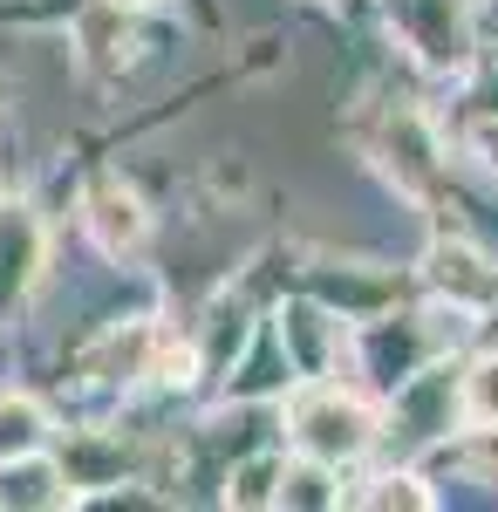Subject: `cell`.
Here are the masks:
<instances>
[{
	"label": "cell",
	"mask_w": 498,
	"mask_h": 512,
	"mask_svg": "<svg viewBox=\"0 0 498 512\" xmlns=\"http://www.w3.org/2000/svg\"><path fill=\"white\" fill-rule=\"evenodd\" d=\"M464 328V308L451 315H369L362 335H355V355H362V376H376L383 390L410 383L417 369H430L437 355L458 342Z\"/></svg>",
	"instance_id": "cell-1"
},
{
	"label": "cell",
	"mask_w": 498,
	"mask_h": 512,
	"mask_svg": "<svg viewBox=\"0 0 498 512\" xmlns=\"http://www.w3.org/2000/svg\"><path fill=\"white\" fill-rule=\"evenodd\" d=\"M287 431H294V444H301V458L348 465V458H362V451L376 444V410H369L362 396L314 383V390L294 396V410H287Z\"/></svg>",
	"instance_id": "cell-2"
},
{
	"label": "cell",
	"mask_w": 498,
	"mask_h": 512,
	"mask_svg": "<svg viewBox=\"0 0 498 512\" xmlns=\"http://www.w3.org/2000/svg\"><path fill=\"white\" fill-rule=\"evenodd\" d=\"M389 28L417 55L430 76H458L478 55V28H471V0H389Z\"/></svg>",
	"instance_id": "cell-3"
},
{
	"label": "cell",
	"mask_w": 498,
	"mask_h": 512,
	"mask_svg": "<svg viewBox=\"0 0 498 512\" xmlns=\"http://www.w3.org/2000/svg\"><path fill=\"white\" fill-rule=\"evenodd\" d=\"M423 280H430L437 301H451V308H464V315H478V308L498 301V267L471 246V239H437V246L423 253Z\"/></svg>",
	"instance_id": "cell-4"
},
{
	"label": "cell",
	"mask_w": 498,
	"mask_h": 512,
	"mask_svg": "<svg viewBox=\"0 0 498 512\" xmlns=\"http://www.w3.org/2000/svg\"><path fill=\"white\" fill-rule=\"evenodd\" d=\"M383 171L396 178V192H410V198H430L444 185V144H437V130H430L417 110H396V117H389Z\"/></svg>",
	"instance_id": "cell-5"
},
{
	"label": "cell",
	"mask_w": 498,
	"mask_h": 512,
	"mask_svg": "<svg viewBox=\"0 0 498 512\" xmlns=\"http://www.w3.org/2000/svg\"><path fill=\"white\" fill-rule=\"evenodd\" d=\"M82 219H89V239H96L110 260L137 253V246L151 239V212H144V198L130 192V185H116V178H103L96 192L82 198Z\"/></svg>",
	"instance_id": "cell-6"
},
{
	"label": "cell",
	"mask_w": 498,
	"mask_h": 512,
	"mask_svg": "<svg viewBox=\"0 0 498 512\" xmlns=\"http://www.w3.org/2000/svg\"><path fill=\"white\" fill-rule=\"evenodd\" d=\"M273 342L287 355V369L328 376V362L342 349V321H335V308H321V301H301V308H287V315L273 321Z\"/></svg>",
	"instance_id": "cell-7"
},
{
	"label": "cell",
	"mask_w": 498,
	"mask_h": 512,
	"mask_svg": "<svg viewBox=\"0 0 498 512\" xmlns=\"http://www.w3.org/2000/svg\"><path fill=\"white\" fill-rule=\"evenodd\" d=\"M0 506L14 512H55V506H76V485L55 458L41 451H21V458H0Z\"/></svg>",
	"instance_id": "cell-8"
},
{
	"label": "cell",
	"mask_w": 498,
	"mask_h": 512,
	"mask_svg": "<svg viewBox=\"0 0 498 512\" xmlns=\"http://www.w3.org/2000/svg\"><path fill=\"white\" fill-rule=\"evenodd\" d=\"M41 274V226L28 205H0V315L21 308V294Z\"/></svg>",
	"instance_id": "cell-9"
},
{
	"label": "cell",
	"mask_w": 498,
	"mask_h": 512,
	"mask_svg": "<svg viewBox=\"0 0 498 512\" xmlns=\"http://www.w3.org/2000/svg\"><path fill=\"white\" fill-rule=\"evenodd\" d=\"M151 349H157V335L144 321H130V328L103 335V349L89 355V376L96 383H137V376H151Z\"/></svg>",
	"instance_id": "cell-10"
},
{
	"label": "cell",
	"mask_w": 498,
	"mask_h": 512,
	"mask_svg": "<svg viewBox=\"0 0 498 512\" xmlns=\"http://www.w3.org/2000/svg\"><path fill=\"white\" fill-rule=\"evenodd\" d=\"M48 444V410L35 396H0V458H21Z\"/></svg>",
	"instance_id": "cell-11"
},
{
	"label": "cell",
	"mask_w": 498,
	"mask_h": 512,
	"mask_svg": "<svg viewBox=\"0 0 498 512\" xmlns=\"http://www.w3.org/2000/svg\"><path fill=\"white\" fill-rule=\"evenodd\" d=\"M273 506H342V485H335V465L321 458H301V465H280V499Z\"/></svg>",
	"instance_id": "cell-12"
},
{
	"label": "cell",
	"mask_w": 498,
	"mask_h": 512,
	"mask_svg": "<svg viewBox=\"0 0 498 512\" xmlns=\"http://www.w3.org/2000/svg\"><path fill=\"white\" fill-rule=\"evenodd\" d=\"M348 506H369V512H396V506H403V512H430V506H437V492H430L417 472H383V478H369Z\"/></svg>",
	"instance_id": "cell-13"
},
{
	"label": "cell",
	"mask_w": 498,
	"mask_h": 512,
	"mask_svg": "<svg viewBox=\"0 0 498 512\" xmlns=\"http://www.w3.org/2000/svg\"><path fill=\"white\" fill-rule=\"evenodd\" d=\"M458 417L478 424V431H498V355L471 362L458 376Z\"/></svg>",
	"instance_id": "cell-14"
},
{
	"label": "cell",
	"mask_w": 498,
	"mask_h": 512,
	"mask_svg": "<svg viewBox=\"0 0 498 512\" xmlns=\"http://www.w3.org/2000/svg\"><path fill=\"white\" fill-rule=\"evenodd\" d=\"M280 465L287 458H246L226 478V506H273L280 499Z\"/></svg>",
	"instance_id": "cell-15"
},
{
	"label": "cell",
	"mask_w": 498,
	"mask_h": 512,
	"mask_svg": "<svg viewBox=\"0 0 498 512\" xmlns=\"http://www.w3.org/2000/svg\"><path fill=\"white\" fill-rule=\"evenodd\" d=\"M471 158L485 164V171H498V117L471 123Z\"/></svg>",
	"instance_id": "cell-16"
}]
</instances>
